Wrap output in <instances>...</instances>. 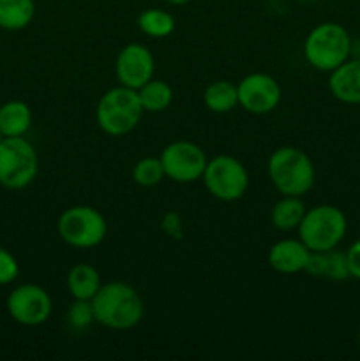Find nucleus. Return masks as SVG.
Returning <instances> with one entry per match:
<instances>
[{
    "label": "nucleus",
    "mask_w": 360,
    "mask_h": 361,
    "mask_svg": "<svg viewBox=\"0 0 360 361\" xmlns=\"http://www.w3.org/2000/svg\"><path fill=\"white\" fill-rule=\"evenodd\" d=\"M203 102L210 111L229 113L239 106L236 85L228 80H217L208 85L203 92Z\"/></svg>",
    "instance_id": "obj_19"
},
{
    "label": "nucleus",
    "mask_w": 360,
    "mask_h": 361,
    "mask_svg": "<svg viewBox=\"0 0 360 361\" xmlns=\"http://www.w3.org/2000/svg\"><path fill=\"white\" fill-rule=\"evenodd\" d=\"M138 28L148 37H168L175 30V18L164 9H145L136 20Z\"/></svg>",
    "instance_id": "obj_21"
},
{
    "label": "nucleus",
    "mask_w": 360,
    "mask_h": 361,
    "mask_svg": "<svg viewBox=\"0 0 360 361\" xmlns=\"http://www.w3.org/2000/svg\"><path fill=\"white\" fill-rule=\"evenodd\" d=\"M328 90L344 104H360V59H348L332 71Z\"/></svg>",
    "instance_id": "obj_14"
},
{
    "label": "nucleus",
    "mask_w": 360,
    "mask_h": 361,
    "mask_svg": "<svg viewBox=\"0 0 360 361\" xmlns=\"http://www.w3.org/2000/svg\"><path fill=\"white\" fill-rule=\"evenodd\" d=\"M169 4H173V6H186L187 2H191V0H168Z\"/></svg>",
    "instance_id": "obj_28"
},
{
    "label": "nucleus",
    "mask_w": 360,
    "mask_h": 361,
    "mask_svg": "<svg viewBox=\"0 0 360 361\" xmlns=\"http://www.w3.org/2000/svg\"><path fill=\"white\" fill-rule=\"evenodd\" d=\"M352 55V37L342 25L321 23L309 32L304 42V56L313 69L332 73Z\"/></svg>",
    "instance_id": "obj_3"
},
{
    "label": "nucleus",
    "mask_w": 360,
    "mask_h": 361,
    "mask_svg": "<svg viewBox=\"0 0 360 361\" xmlns=\"http://www.w3.org/2000/svg\"><path fill=\"white\" fill-rule=\"evenodd\" d=\"M311 249L302 240L284 238L275 242L268 250V264L274 268L277 274L293 275L306 270V264L309 261Z\"/></svg>",
    "instance_id": "obj_13"
},
{
    "label": "nucleus",
    "mask_w": 360,
    "mask_h": 361,
    "mask_svg": "<svg viewBox=\"0 0 360 361\" xmlns=\"http://www.w3.org/2000/svg\"><path fill=\"white\" fill-rule=\"evenodd\" d=\"M4 137H6V136H4L2 130H0V143H2V141H4Z\"/></svg>",
    "instance_id": "obj_29"
},
{
    "label": "nucleus",
    "mask_w": 360,
    "mask_h": 361,
    "mask_svg": "<svg viewBox=\"0 0 360 361\" xmlns=\"http://www.w3.org/2000/svg\"><path fill=\"white\" fill-rule=\"evenodd\" d=\"M172 219H173V214L166 215L164 222H162V226H164V229L169 233V235H179V229H180L179 217H176V215H175V221H172Z\"/></svg>",
    "instance_id": "obj_27"
},
{
    "label": "nucleus",
    "mask_w": 360,
    "mask_h": 361,
    "mask_svg": "<svg viewBox=\"0 0 360 361\" xmlns=\"http://www.w3.org/2000/svg\"><path fill=\"white\" fill-rule=\"evenodd\" d=\"M155 62L152 51L145 44L131 42L124 46L115 60V74L119 85L138 90L154 78Z\"/></svg>",
    "instance_id": "obj_12"
},
{
    "label": "nucleus",
    "mask_w": 360,
    "mask_h": 361,
    "mask_svg": "<svg viewBox=\"0 0 360 361\" xmlns=\"http://www.w3.org/2000/svg\"><path fill=\"white\" fill-rule=\"evenodd\" d=\"M101 286V275L92 264H74L67 274V289L74 300H92Z\"/></svg>",
    "instance_id": "obj_16"
},
{
    "label": "nucleus",
    "mask_w": 360,
    "mask_h": 361,
    "mask_svg": "<svg viewBox=\"0 0 360 361\" xmlns=\"http://www.w3.org/2000/svg\"><path fill=\"white\" fill-rule=\"evenodd\" d=\"M143 113L138 90L119 85L99 99L95 118L102 133L108 136H124L140 123Z\"/></svg>",
    "instance_id": "obj_4"
},
{
    "label": "nucleus",
    "mask_w": 360,
    "mask_h": 361,
    "mask_svg": "<svg viewBox=\"0 0 360 361\" xmlns=\"http://www.w3.org/2000/svg\"><path fill=\"white\" fill-rule=\"evenodd\" d=\"M138 97H140L143 111L161 113L169 108L173 101V90L166 81L148 80L143 87L138 88Z\"/></svg>",
    "instance_id": "obj_20"
},
{
    "label": "nucleus",
    "mask_w": 360,
    "mask_h": 361,
    "mask_svg": "<svg viewBox=\"0 0 360 361\" xmlns=\"http://www.w3.org/2000/svg\"><path fill=\"white\" fill-rule=\"evenodd\" d=\"M39 171L34 145L23 136L4 137L0 143V185L20 190L30 185Z\"/></svg>",
    "instance_id": "obj_6"
},
{
    "label": "nucleus",
    "mask_w": 360,
    "mask_h": 361,
    "mask_svg": "<svg viewBox=\"0 0 360 361\" xmlns=\"http://www.w3.org/2000/svg\"><path fill=\"white\" fill-rule=\"evenodd\" d=\"M164 175L176 183H191L201 180L207 168V155L193 141H173L159 155Z\"/></svg>",
    "instance_id": "obj_9"
},
{
    "label": "nucleus",
    "mask_w": 360,
    "mask_h": 361,
    "mask_svg": "<svg viewBox=\"0 0 360 361\" xmlns=\"http://www.w3.org/2000/svg\"><path fill=\"white\" fill-rule=\"evenodd\" d=\"M307 208L300 196H282L277 203L272 207L270 221L272 226L279 231H293L299 229Z\"/></svg>",
    "instance_id": "obj_17"
},
{
    "label": "nucleus",
    "mask_w": 360,
    "mask_h": 361,
    "mask_svg": "<svg viewBox=\"0 0 360 361\" xmlns=\"http://www.w3.org/2000/svg\"><path fill=\"white\" fill-rule=\"evenodd\" d=\"M323 279L335 282H342L349 279L346 252H339L335 249L323 252Z\"/></svg>",
    "instance_id": "obj_24"
},
{
    "label": "nucleus",
    "mask_w": 360,
    "mask_h": 361,
    "mask_svg": "<svg viewBox=\"0 0 360 361\" xmlns=\"http://www.w3.org/2000/svg\"><path fill=\"white\" fill-rule=\"evenodd\" d=\"M239 106L253 115H265L274 111L281 102V87L277 80L265 73L247 74L236 85Z\"/></svg>",
    "instance_id": "obj_11"
},
{
    "label": "nucleus",
    "mask_w": 360,
    "mask_h": 361,
    "mask_svg": "<svg viewBox=\"0 0 360 361\" xmlns=\"http://www.w3.org/2000/svg\"><path fill=\"white\" fill-rule=\"evenodd\" d=\"M348 221L342 210L334 204H318L306 212L299 226V238L313 252H328L337 249L346 236Z\"/></svg>",
    "instance_id": "obj_5"
},
{
    "label": "nucleus",
    "mask_w": 360,
    "mask_h": 361,
    "mask_svg": "<svg viewBox=\"0 0 360 361\" xmlns=\"http://www.w3.org/2000/svg\"><path fill=\"white\" fill-rule=\"evenodd\" d=\"M201 180L208 192L221 201L240 200L249 189V173L246 166L232 155L210 159Z\"/></svg>",
    "instance_id": "obj_8"
},
{
    "label": "nucleus",
    "mask_w": 360,
    "mask_h": 361,
    "mask_svg": "<svg viewBox=\"0 0 360 361\" xmlns=\"http://www.w3.org/2000/svg\"><path fill=\"white\" fill-rule=\"evenodd\" d=\"M56 229L67 245L74 249H92L106 238L108 222L95 208L76 204L62 212L56 222Z\"/></svg>",
    "instance_id": "obj_7"
},
{
    "label": "nucleus",
    "mask_w": 360,
    "mask_h": 361,
    "mask_svg": "<svg viewBox=\"0 0 360 361\" xmlns=\"http://www.w3.org/2000/svg\"><path fill=\"white\" fill-rule=\"evenodd\" d=\"M20 275V264L16 257L7 249L0 247V286H7L14 282Z\"/></svg>",
    "instance_id": "obj_25"
},
{
    "label": "nucleus",
    "mask_w": 360,
    "mask_h": 361,
    "mask_svg": "<svg viewBox=\"0 0 360 361\" xmlns=\"http://www.w3.org/2000/svg\"><path fill=\"white\" fill-rule=\"evenodd\" d=\"M32 126V111L27 102L7 101L0 106V130L6 137L25 136Z\"/></svg>",
    "instance_id": "obj_15"
},
{
    "label": "nucleus",
    "mask_w": 360,
    "mask_h": 361,
    "mask_svg": "<svg viewBox=\"0 0 360 361\" xmlns=\"http://www.w3.org/2000/svg\"><path fill=\"white\" fill-rule=\"evenodd\" d=\"M346 263H348L349 277L360 281V240L353 242L346 250Z\"/></svg>",
    "instance_id": "obj_26"
},
{
    "label": "nucleus",
    "mask_w": 360,
    "mask_h": 361,
    "mask_svg": "<svg viewBox=\"0 0 360 361\" xmlns=\"http://www.w3.org/2000/svg\"><path fill=\"white\" fill-rule=\"evenodd\" d=\"M67 323L74 331H85L92 323H95L94 307L90 300H74L66 316Z\"/></svg>",
    "instance_id": "obj_23"
},
{
    "label": "nucleus",
    "mask_w": 360,
    "mask_h": 361,
    "mask_svg": "<svg viewBox=\"0 0 360 361\" xmlns=\"http://www.w3.org/2000/svg\"><path fill=\"white\" fill-rule=\"evenodd\" d=\"M268 176L282 196H306L314 185L316 171L309 155L296 147H281L268 159Z\"/></svg>",
    "instance_id": "obj_2"
},
{
    "label": "nucleus",
    "mask_w": 360,
    "mask_h": 361,
    "mask_svg": "<svg viewBox=\"0 0 360 361\" xmlns=\"http://www.w3.org/2000/svg\"><path fill=\"white\" fill-rule=\"evenodd\" d=\"M90 302L95 323L112 330H131L143 319V300L136 289L126 282L102 284Z\"/></svg>",
    "instance_id": "obj_1"
},
{
    "label": "nucleus",
    "mask_w": 360,
    "mask_h": 361,
    "mask_svg": "<svg viewBox=\"0 0 360 361\" xmlns=\"http://www.w3.org/2000/svg\"><path fill=\"white\" fill-rule=\"evenodd\" d=\"M35 16L34 0H0V28L23 30Z\"/></svg>",
    "instance_id": "obj_18"
},
{
    "label": "nucleus",
    "mask_w": 360,
    "mask_h": 361,
    "mask_svg": "<svg viewBox=\"0 0 360 361\" xmlns=\"http://www.w3.org/2000/svg\"><path fill=\"white\" fill-rule=\"evenodd\" d=\"M164 168L159 157H145L133 168V180L141 187H154L164 178Z\"/></svg>",
    "instance_id": "obj_22"
},
{
    "label": "nucleus",
    "mask_w": 360,
    "mask_h": 361,
    "mask_svg": "<svg viewBox=\"0 0 360 361\" xmlns=\"http://www.w3.org/2000/svg\"><path fill=\"white\" fill-rule=\"evenodd\" d=\"M52 296L37 284H21L7 296V312L23 326L44 324L52 316Z\"/></svg>",
    "instance_id": "obj_10"
},
{
    "label": "nucleus",
    "mask_w": 360,
    "mask_h": 361,
    "mask_svg": "<svg viewBox=\"0 0 360 361\" xmlns=\"http://www.w3.org/2000/svg\"><path fill=\"white\" fill-rule=\"evenodd\" d=\"M359 344H360V331H359Z\"/></svg>",
    "instance_id": "obj_30"
}]
</instances>
